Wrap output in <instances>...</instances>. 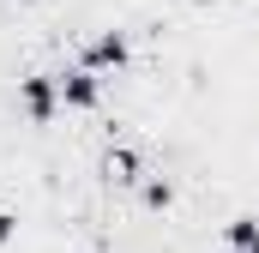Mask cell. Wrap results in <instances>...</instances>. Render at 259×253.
I'll use <instances>...</instances> for the list:
<instances>
[{"label":"cell","instance_id":"cell-1","mask_svg":"<svg viewBox=\"0 0 259 253\" xmlns=\"http://www.w3.org/2000/svg\"><path fill=\"white\" fill-rule=\"evenodd\" d=\"M78 66H91L97 78H121L133 66V30H121V24L91 30V36L78 43Z\"/></svg>","mask_w":259,"mask_h":253},{"label":"cell","instance_id":"cell-2","mask_svg":"<svg viewBox=\"0 0 259 253\" xmlns=\"http://www.w3.org/2000/svg\"><path fill=\"white\" fill-rule=\"evenodd\" d=\"M18 109L30 126H49L61 115V78L55 72H18Z\"/></svg>","mask_w":259,"mask_h":253},{"label":"cell","instance_id":"cell-3","mask_svg":"<svg viewBox=\"0 0 259 253\" xmlns=\"http://www.w3.org/2000/svg\"><path fill=\"white\" fill-rule=\"evenodd\" d=\"M55 78H61V109H72V115H97V109H103V78H97L91 66L72 61V66H61Z\"/></svg>","mask_w":259,"mask_h":253},{"label":"cell","instance_id":"cell-4","mask_svg":"<svg viewBox=\"0 0 259 253\" xmlns=\"http://www.w3.org/2000/svg\"><path fill=\"white\" fill-rule=\"evenodd\" d=\"M103 175H109L115 187H139V181H145V157H139L133 145H115V151L103 157Z\"/></svg>","mask_w":259,"mask_h":253},{"label":"cell","instance_id":"cell-5","mask_svg":"<svg viewBox=\"0 0 259 253\" xmlns=\"http://www.w3.org/2000/svg\"><path fill=\"white\" fill-rule=\"evenodd\" d=\"M139 205H145V211H169V205H175V181H169L163 169H145V181H139Z\"/></svg>","mask_w":259,"mask_h":253},{"label":"cell","instance_id":"cell-6","mask_svg":"<svg viewBox=\"0 0 259 253\" xmlns=\"http://www.w3.org/2000/svg\"><path fill=\"white\" fill-rule=\"evenodd\" d=\"M223 247H259V217H247V211L229 217L223 223Z\"/></svg>","mask_w":259,"mask_h":253},{"label":"cell","instance_id":"cell-7","mask_svg":"<svg viewBox=\"0 0 259 253\" xmlns=\"http://www.w3.org/2000/svg\"><path fill=\"white\" fill-rule=\"evenodd\" d=\"M12 241H18V211L0 205V247H12Z\"/></svg>","mask_w":259,"mask_h":253},{"label":"cell","instance_id":"cell-8","mask_svg":"<svg viewBox=\"0 0 259 253\" xmlns=\"http://www.w3.org/2000/svg\"><path fill=\"white\" fill-rule=\"evenodd\" d=\"M187 6H223V0H187Z\"/></svg>","mask_w":259,"mask_h":253},{"label":"cell","instance_id":"cell-9","mask_svg":"<svg viewBox=\"0 0 259 253\" xmlns=\"http://www.w3.org/2000/svg\"><path fill=\"white\" fill-rule=\"evenodd\" d=\"M223 253H259V247H223Z\"/></svg>","mask_w":259,"mask_h":253}]
</instances>
